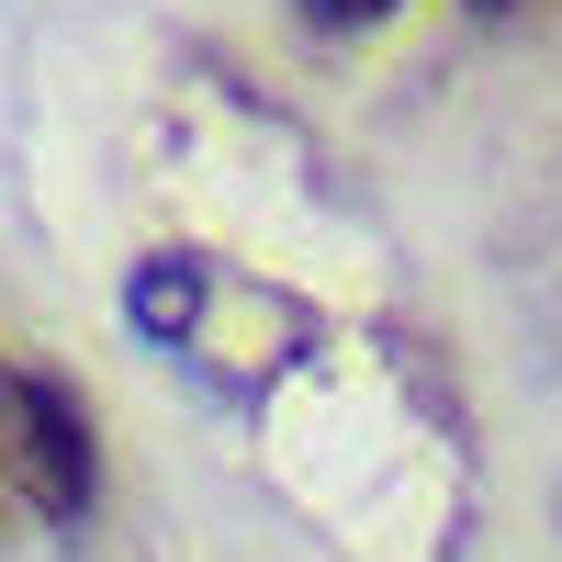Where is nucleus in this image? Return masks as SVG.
I'll list each match as a JSON object with an SVG mask.
<instances>
[{
  "instance_id": "f257e3e1",
  "label": "nucleus",
  "mask_w": 562,
  "mask_h": 562,
  "mask_svg": "<svg viewBox=\"0 0 562 562\" xmlns=\"http://www.w3.org/2000/svg\"><path fill=\"white\" fill-rule=\"evenodd\" d=\"M0 473L34 495V518L79 529L90 495H102V439H90V405L68 371H0Z\"/></svg>"
},
{
  "instance_id": "f03ea898",
  "label": "nucleus",
  "mask_w": 562,
  "mask_h": 562,
  "mask_svg": "<svg viewBox=\"0 0 562 562\" xmlns=\"http://www.w3.org/2000/svg\"><path fill=\"white\" fill-rule=\"evenodd\" d=\"M192 293H203V270L158 248L147 270H135V293H124V304H135V326H147V338H180V326H192Z\"/></svg>"
},
{
  "instance_id": "7ed1b4c3",
  "label": "nucleus",
  "mask_w": 562,
  "mask_h": 562,
  "mask_svg": "<svg viewBox=\"0 0 562 562\" xmlns=\"http://www.w3.org/2000/svg\"><path fill=\"white\" fill-rule=\"evenodd\" d=\"M293 12H304L315 34H371V23H394L405 0H293Z\"/></svg>"
},
{
  "instance_id": "20e7f679",
  "label": "nucleus",
  "mask_w": 562,
  "mask_h": 562,
  "mask_svg": "<svg viewBox=\"0 0 562 562\" xmlns=\"http://www.w3.org/2000/svg\"><path fill=\"white\" fill-rule=\"evenodd\" d=\"M461 12H518V0H461Z\"/></svg>"
}]
</instances>
